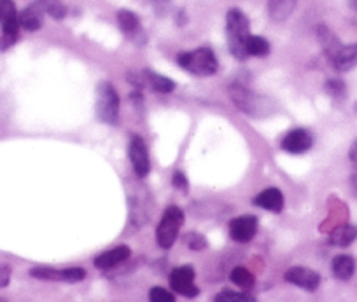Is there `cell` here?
I'll return each instance as SVG.
<instances>
[{
	"label": "cell",
	"mask_w": 357,
	"mask_h": 302,
	"mask_svg": "<svg viewBox=\"0 0 357 302\" xmlns=\"http://www.w3.org/2000/svg\"><path fill=\"white\" fill-rule=\"evenodd\" d=\"M249 35V18H247L240 9H229L228 15H226V39H228L229 53H231L236 60L243 61L249 58V54H247L245 51V42Z\"/></svg>",
	"instance_id": "obj_1"
},
{
	"label": "cell",
	"mask_w": 357,
	"mask_h": 302,
	"mask_svg": "<svg viewBox=\"0 0 357 302\" xmlns=\"http://www.w3.org/2000/svg\"><path fill=\"white\" fill-rule=\"evenodd\" d=\"M229 98L243 114L250 116V118H266L275 111V104L272 100L249 91L242 84L229 86Z\"/></svg>",
	"instance_id": "obj_2"
},
{
	"label": "cell",
	"mask_w": 357,
	"mask_h": 302,
	"mask_svg": "<svg viewBox=\"0 0 357 302\" xmlns=\"http://www.w3.org/2000/svg\"><path fill=\"white\" fill-rule=\"evenodd\" d=\"M177 65L190 74L198 77L214 75L219 68V61L211 47H198L195 51H186L177 56Z\"/></svg>",
	"instance_id": "obj_3"
},
{
	"label": "cell",
	"mask_w": 357,
	"mask_h": 302,
	"mask_svg": "<svg viewBox=\"0 0 357 302\" xmlns=\"http://www.w3.org/2000/svg\"><path fill=\"white\" fill-rule=\"evenodd\" d=\"M0 51H8L20 35V13L15 0H0Z\"/></svg>",
	"instance_id": "obj_4"
},
{
	"label": "cell",
	"mask_w": 357,
	"mask_h": 302,
	"mask_svg": "<svg viewBox=\"0 0 357 302\" xmlns=\"http://www.w3.org/2000/svg\"><path fill=\"white\" fill-rule=\"evenodd\" d=\"M184 224V212L178 207H168L156 229V241L161 248L168 250L177 241L178 229Z\"/></svg>",
	"instance_id": "obj_5"
},
{
	"label": "cell",
	"mask_w": 357,
	"mask_h": 302,
	"mask_svg": "<svg viewBox=\"0 0 357 302\" xmlns=\"http://www.w3.org/2000/svg\"><path fill=\"white\" fill-rule=\"evenodd\" d=\"M97 116L105 125H118L119 95L111 82H100L97 93Z\"/></svg>",
	"instance_id": "obj_6"
},
{
	"label": "cell",
	"mask_w": 357,
	"mask_h": 302,
	"mask_svg": "<svg viewBox=\"0 0 357 302\" xmlns=\"http://www.w3.org/2000/svg\"><path fill=\"white\" fill-rule=\"evenodd\" d=\"M170 287L175 294L183 297L193 299L200 294V288L195 285V269L193 266L175 267L170 273Z\"/></svg>",
	"instance_id": "obj_7"
},
{
	"label": "cell",
	"mask_w": 357,
	"mask_h": 302,
	"mask_svg": "<svg viewBox=\"0 0 357 302\" xmlns=\"http://www.w3.org/2000/svg\"><path fill=\"white\" fill-rule=\"evenodd\" d=\"M130 161H132L133 171H135L139 177H147L151 171V159H149V150H147L146 142H144L140 136L133 135L132 140H130L128 147Z\"/></svg>",
	"instance_id": "obj_8"
},
{
	"label": "cell",
	"mask_w": 357,
	"mask_h": 302,
	"mask_svg": "<svg viewBox=\"0 0 357 302\" xmlns=\"http://www.w3.org/2000/svg\"><path fill=\"white\" fill-rule=\"evenodd\" d=\"M259 221L254 215H242L229 222V236L236 243H249L256 236Z\"/></svg>",
	"instance_id": "obj_9"
},
{
	"label": "cell",
	"mask_w": 357,
	"mask_h": 302,
	"mask_svg": "<svg viewBox=\"0 0 357 302\" xmlns=\"http://www.w3.org/2000/svg\"><path fill=\"white\" fill-rule=\"evenodd\" d=\"M286 281L291 285H296V287L303 288V290L314 292L317 290L319 285H321V274L317 271L310 269V267L303 266H294L291 269L286 271Z\"/></svg>",
	"instance_id": "obj_10"
},
{
	"label": "cell",
	"mask_w": 357,
	"mask_h": 302,
	"mask_svg": "<svg viewBox=\"0 0 357 302\" xmlns=\"http://www.w3.org/2000/svg\"><path fill=\"white\" fill-rule=\"evenodd\" d=\"M118 25L119 30L126 35V39L133 40L135 44L146 42V33L140 25L139 16L130 9H119L118 11Z\"/></svg>",
	"instance_id": "obj_11"
},
{
	"label": "cell",
	"mask_w": 357,
	"mask_h": 302,
	"mask_svg": "<svg viewBox=\"0 0 357 302\" xmlns=\"http://www.w3.org/2000/svg\"><path fill=\"white\" fill-rule=\"evenodd\" d=\"M312 145H314V136L305 128L291 129L280 142L282 150L289 154H305L312 149Z\"/></svg>",
	"instance_id": "obj_12"
},
{
	"label": "cell",
	"mask_w": 357,
	"mask_h": 302,
	"mask_svg": "<svg viewBox=\"0 0 357 302\" xmlns=\"http://www.w3.org/2000/svg\"><path fill=\"white\" fill-rule=\"evenodd\" d=\"M252 203L272 214H280L284 210V194L277 187L264 189L252 199Z\"/></svg>",
	"instance_id": "obj_13"
},
{
	"label": "cell",
	"mask_w": 357,
	"mask_h": 302,
	"mask_svg": "<svg viewBox=\"0 0 357 302\" xmlns=\"http://www.w3.org/2000/svg\"><path fill=\"white\" fill-rule=\"evenodd\" d=\"M44 15H46V11L36 0L33 4H30L29 8L20 13V29L26 30V32H37L43 26Z\"/></svg>",
	"instance_id": "obj_14"
},
{
	"label": "cell",
	"mask_w": 357,
	"mask_h": 302,
	"mask_svg": "<svg viewBox=\"0 0 357 302\" xmlns=\"http://www.w3.org/2000/svg\"><path fill=\"white\" fill-rule=\"evenodd\" d=\"M130 253H132L130 246L119 245V246H116V248L100 253V255L93 260L95 267H98V269H102V271L112 269V267H116V266H119L121 262H125V260L130 257Z\"/></svg>",
	"instance_id": "obj_15"
},
{
	"label": "cell",
	"mask_w": 357,
	"mask_h": 302,
	"mask_svg": "<svg viewBox=\"0 0 357 302\" xmlns=\"http://www.w3.org/2000/svg\"><path fill=\"white\" fill-rule=\"evenodd\" d=\"M333 68L338 72H349L357 67V42L349 44V46L340 47L338 53L329 60Z\"/></svg>",
	"instance_id": "obj_16"
},
{
	"label": "cell",
	"mask_w": 357,
	"mask_h": 302,
	"mask_svg": "<svg viewBox=\"0 0 357 302\" xmlns=\"http://www.w3.org/2000/svg\"><path fill=\"white\" fill-rule=\"evenodd\" d=\"M317 39H319V42H321L322 51H324L328 61L331 60V58L335 56L336 53H338L340 47L343 46V44L340 42L338 37H336V33L326 25H319L317 26Z\"/></svg>",
	"instance_id": "obj_17"
},
{
	"label": "cell",
	"mask_w": 357,
	"mask_h": 302,
	"mask_svg": "<svg viewBox=\"0 0 357 302\" xmlns=\"http://www.w3.org/2000/svg\"><path fill=\"white\" fill-rule=\"evenodd\" d=\"M296 4L298 0H268V15L272 22L282 23L293 15Z\"/></svg>",
	"instance_id": "obj_18"
},
{
	"label": "cell",
	"mask_w": 357,
	"mask_h": 302,
	"mask_svg": "<svg viewBox=\"0 0 357 302\" xmlns=\"http://www.w3.org/2000/svg\"><path fill=\"white\" fill-rule=\"evenodd\" d=\"M357 239V228L350 224L338 225L335 231L329 235V245L340 246V248H345V246L352 245Z\"/></svg>",
	"instance_id": "obj_19"
},
{
	"label": "cell",
	"mask_w": 357,
	"mask_h": 302,
	"mask_svg": "<svg viewBox=\"0 0 357 302\" xmlns=\"http://www.w3.org/2000/svg\"><path fill=\"white\" fill-rule=\"evenodd\" d=\"M142 75H144V82H146L153 91L161 93V95H168V93H172L175 89V82L172 81V79L165 77V75L158 74V72L144 70Z\"/></svg>",
	"instance_id": "obj_20"
},
{
	"label": "cell",
	"mask_w": 357,
	"mask_h": 302,
	"mask_svg": "<svg viewBox=\"0 0 357 302\" xmlns=\"http://www.w3.org/2000/svg\"><path fill=\"white\" fill-rule=\"evenodd\" d=\"M331 271L338 280H350L356 273V260L350 255H336L331 262Z\"/></svg>",
	"instance_id": "obj_21"
},
{
	"label": "cell",
	"mask_w": 357,
	"mask_h": 302,
	"mask_svg": "<svg viewBox=\"0 0 357 302\" xmlns=\"http://www.w3.org/2000/svg\"><path fill=\"white\" fill-rule=\"evenodd\" d=\"M245 51L249 56L263 58V56H268V54H270L272 47H270V42H268L264 37L249 35L247 37V42H245Z\"/></svg>",
	"instance_id": "obj_22"
},
{
	"label": "cell",
	"mask_w": 357,
	"mask_h": 302,
	"mask_svg": "<svg viewBox=\"0 0 357 302\" xmlns=\"http://www.w3.org/2000/svg\"><path fill=\"white\" fill-rule=\"evenodd\" d=\"M30 276L44 281H65V269H53V267H33L30 269Z\"/></svg>",
	"instance_id": "obj_23"
},
{
	"label": "cell",
	"mask_w": 357,
	"mask_h": 302,
	"mask_svg": "<svg viewBox=\"0 0 357 302\" xmlns=\"http://www.w3.org/2000/svg\"><path fill=\"white\" fill-rule=\"evenodd\" d=\"M229 280L240 288H252L254 283H256L254 274L249 269H245V267H235L231 274H229Z\"/></svg>",
	"instance_id": "obj_24"
},
{
	"label": "cell",
	"mask_w": 357,
	"mask_h": 302,
	"mask_svg": "<svg viewBox=\"0 0 357 302\" xmlns=\"http://www.w3.org/2000/svg\"><path fill=\"white\" fill-rule=\"evenodd\" d=\"M214 302H257L256 297L243 292H233V290H222L214 297Z\"/></svg>",
	"instance_id": "obj_25"
},
{
	"label": "cell",
	"mask_w": 357,
	"mask_h": 302,
	"mask_svg": "<svg viewBox=\"0 0 357 302\" xmlns=\"http://www.w3.org/2000/svg\"><path fill=\"white\" fill-rule=\"evenodd\" d=\"M324 89L326 93L335 100H343L347 96V84L342 79H328Z\"/></svg>",
	"instance_id": "obj_26"
},
{
	"label": "cell",
	"mask_w": 357,
	"mask_h": 302,
	"mask_svg": "<svg viewBox=\"0 0 357 302\" xmlns=\"http://www.w3.org/2000/svg\"><path fill=\"white\" fill-rule=\"evenodd\" d=\"M149 302H175V295L163 287H153L149 290Z\"/></svg>",
	"instance_id": "obj_27"
},
{
	"label": "cell",
	"mask_w": 357,
	"mask_h": 302,
	"mask_svg": "<svg viewBox=\"0 0 357 302\" xmlns=\"http://www.w3.org/2000/svg\"><path fill=\"white\" fill-rule=\"evenodd\" d=\"M43 8H44V11H46V15L51 16L53 19H56V22H61V19L67 16V8L61 4L60 0H56V2H51V4L43 6Z\"/></svg>",
	"instance_id": "obj_28"
},
{
	"label": "cell",
	"mask_w": 357,
	"mask_h": 302,
	"mask_svg": "<svg viewBox=\"0 0 357 302\" xmlns=\"http://www.w3.org/2000/svg\"><path fill=\"white\" fill-rule=\"evenodd\" d=\"M186 245L190 246L191 250L200 252V250H204L205 246H207V239H205L200 232H190V235L186 236Z\"/></svg>",
	"instance_id": "obj_29"
},
{
	"label": "cell",
	"mask_w": 357,
	"mask_h": 302,
	"mask_svg": "<svg viewBox=\"0 0 357 302\" xmlns=\"http://www.w3.org/2000/svg\"><path fill=\"white\" fill-rule=\"evenodd\" d=\"M142 2H146L147 6H153L158 16H165L170 9V0H142Z\"/></svg>",
	"instance_id": "obj_30"
},
{
	"label": "cell",
	"mask_w": 357,
	"mask_h": 302,
	"mask_svg": "<svg viewBox=\"0 0 357 302\" xmlns=\"http://www.w3.org/2000/svg\"><path fill=\"white\" fill-rule=\"evenodd\" d=\"M172 184H174L175 189H178V191H183V192H186L188 189H190V182H188V177L183 173V171H174Z\"/></svg>",
	"instance_id": "obj_31"
},
{
	"label": "cell",
	"mask_w": 357,
	"mask_h": 302,
	"mask_svg": "<svg viewBox=\"0 0 357 302\" xmlns=\"http://www.w3.org/2000/svg\"><path fill=\"white\" fill-rule=\"evenodd\" d=\"M11 267L9 266H0V288H4V287H8L9 285V281H11Z\"/></svg>",
	"instance_id": "obj_32"
},
{
	"label": "cell",
	"mask_w": 357,
	"mask_h": 302,
	"mask_svg": "<svg viewBox=\"0 0 357 302\" xmlns=\"http://www.w3.org/2000/svg\"><path fill=\"white\" fill-rule=\"evenodd\" d=\"M349 157H350V161H352L354 164H357V140H354L352 147H350Z\"/></svg>",
	"instance_id": "obj_33"
},
{
	"label": "cell",
	"mask_w": 357,
	"mask_h": 302,
	"mask_svg": "<svg viewBox=\"0 0 357 302\" xmlns=\"http://www.w3.org/2000/svg\"><path fill=\"white\" fill-rule=\"evenodd\" d=\"M175 22H177V25H181V26H183V25H186V23H188L186 13H184L183 9H181V11L177 13V19H175Z\"/></svg>",
	"instance_id": "obj_34"
},
{
	"label": "cell",
	"mask_w": 357,
	"mask_h": 302,
	"mask_svg": "<svg viewBox=\"0 0 357 302\" xmlns=\"http://www.w3.org/2000/svg\"><path fill=\"white\" fill-rule=\"evenodd\" d=\"M350 187H352L354 196H357V171H354L352 178H350Z\"/></svg>",
	"instance_id": "obj_35"
},
{
	"label": "cell",
	"mask_w": 357,
	"mask_h": 302,
	"mask_svg": "<svg viewBox=\"0 0 357 302\" xmlns=\"http://www.w3.org/2000/svg\"><path fill=\"white\" fill-rule=\"evenodd\" d=\"M40 6H46V4H51V2H56V0H37Z\"/></svg>",
	"instance_id": "obj_36"
},
{
	"label": "cell",
	"mask_w": 357,
	"mask_h": 302,
	"mask_svg": "<svg viewBox=\"0 0 357 302\" xmlns=\"http://www.w3.org/2000/svg\"><path fill=\"white\" fill-rule=\"evenodd\" d=\"M350 8L356 9V11H357V0H350Z\"/></svg>",
	"instance_id": "obj_37"
}]
</instances>
